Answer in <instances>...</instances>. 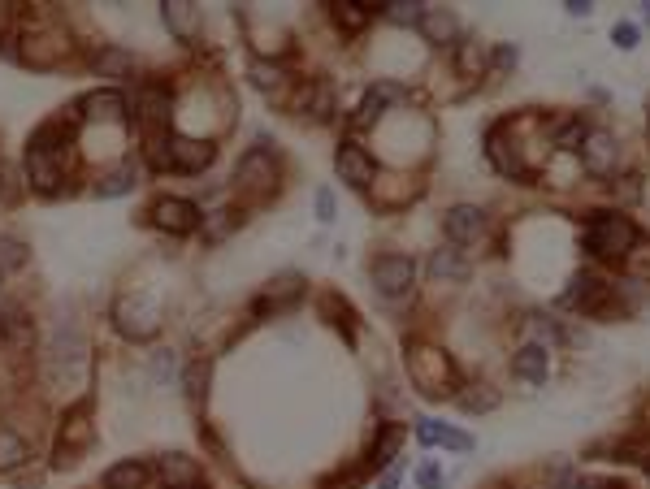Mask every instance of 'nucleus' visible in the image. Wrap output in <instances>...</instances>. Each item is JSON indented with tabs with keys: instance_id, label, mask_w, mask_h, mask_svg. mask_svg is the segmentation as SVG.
Returning a JSON list of instances; mask_svg holds the SVG:
<instances>
[{
	"instance_id": "1",
	"label": "nucleus",
	"mask_w": 650,
	"mask_h": 489,
	"mask_svg": "<svg viewBox=\"0 0 650 489\" xmlns=\"http://www.w3.org/2000/svg\"><path fill=\"white\" fill-rule=\"evenodd\" d=\"M637 243H642V230H637V221L624 217V213H594L590 234H585L590 256L603 260V264H624L633 256Z\"/></svg>"
},
{
	"instance_id": "2",
	"label": "nucleus",
	"mask_w": 650,
	"mask_h": 489,
	"mask_svg": "<svg viewBox=\"0 0 650 489\" xmlns=\"http://www.w3.org/2000/svg\"><path fill=\"white\" fill-rule=\"evenodd\" d=\"M408 364H412V377H416V386H421V394H429V399H447V394H455L451 355H442L438 347H412Z\"/></svg>"
},
{
	"instance_id": "3",
	"label": "nucleus",
	"mask_w": 650,
	"mask_h": 489,
	"mask_svg": "<svg viewBox=\"0 0 650 489\" xmlns=\"http://www.w3.org/2000/svg\"><path fill=\"white\" fill-rule=\"evenodd\" d=\"M234 182H239V191H252V195H269L278 187V161H273L269 148H252L243 152L239 169H234Z\"/></svg>"
},
{
	"instance_id": "4",
	"label": "nucleus",
	"mask_w": 650,
	"mask_h": 489,
	"mask_svg": "<svg viewBox=\"0 0 650 489\" xmlns=\"http://www.w3.org/2000/svg\"><path fill=\"white\" fill-rule=\"evenodd\" d=\"M581 165L590 169L594 178H616V169H620V143L611 130H590V135L581 139Z\"/></svg>"
},
{
	"instance_id": "5",
	"label": "nucleus",
	"mask_w": 650,
	"mask_h": 489,
	"mask_svg": "<svg viewBox=\"0 0 650 489\" xmlns=\"http://www.w3.org/2000/svg\"><path fill=\"white\" fill-rule=\"evenodd\" d=\"M152 226L161 234L182 239V234H191L195 226H200V208H195L191 200H182V195H165V200L152 204Z\"/></svg>"
},
{
	"instance_id": "6",
	"label": "nucleus",
	"mask_w": 650,
	"mask_h": 489,
	"mask_svg": "<svg viewBox=\"0 0 650 489\" xmlns=\"http://www.w3.org/2000/svg\"><path fill=\"white\" fill-rule=\"evenodd\" d=\"M416 282V260L412 256H382L373 264V286H377V295H386V299H399V295H408Z\"/></svg>"
},
{
	"instance_id": "7",
	"label": "nucleus",
	"mask_w": 650,
	"mask_h": 489,
	"mask_svg": "<svg viewBox=\"0 0 650 489\" xmlns=\"http://www.w3.org/2000/svg\"><path fill=\"white\" fill-rule=\"evenodd\" d=\"M334 169H338V178L351 182L356 191H369V187H373V178H377V161L360 148V143H338V152H334Z\"/></svg>"
},
{
	"instance_id": "8",
	"label": "nucleus",
	"mask_w": 650,
	"mask_h": 489,
	"mask_svg": "<svg viewBox=\"0 0 650 489\" xmlns=\"http://www.w3.org/2000/svg\"><path fill=\"white\" fill-rule=\"evenodd\" d=\"M213 161H217V148L208 139H187V135L169 139V169H178V174H204Z\"/></svg>"
},
{
	"instance_id": "9",
	"label": "nucleus",
	"mask_w": 650,
	"mask_h": 489,
	"mask_svg": "<svg viewBox=\"0 0 650 489\" xmlns=\"http://www.w3.org/2000/svg\"><path fill=\"white\" fill-rule=\"evenodd\" d=\"M486 156H490V165L499 169L503 178H516V182H529V178H533L529 165L520 161L512 148H507V122H494V126L486 130Z\"/></svg>"
},
{
	"instance_id": "10",
	"label": "nucleus",
	"mask_w": 650,
	"mask_h": 489,
	"mask_svg": "<svg viewBox=\"0 0 650 489\" xmlns=\"http://www.w3.org/2000/svg\"><path fill=\"white\" fill-rule=\"evenodd\" d=\"M442 230H447V239L455 247H468L486 234V213H481L477 204H455V208H447V217H442Z\"/></svg>"
},
{
	"instance_id": "11",
	"label": "nucleus",
	"mask_w": 650,
	"mask_h": 489,
	"mask_svg": "<svg viewBox=\"0 0 650 489\" xmlns=\"http://www.w3.org/2000/svg\"><path fill=\"white\" fill-rule=\"evenodd\" d=\"M26 178L39 195H57L61 182H65V169H61V156H48L39 148H26Z\"/></svg>"
},
{
	"instance_id": "12",
	"label": "nucleus",
	"mask_w": 650,
	"mask_h": 489,
	"mask_svg": "<svg viewBox=\"0 0 650 489\" xmlns=\"http://www.w3.org/2000/svg\"><path fill=\"white\" fill-rule=\"evenodd\" d=\"M78 109L91 122H122L126 117V96L117 87H100V91H87L83 100H78Z\"/></svg>"
},
{
	"instance_id": "13",
	"label": "nucleus",
	"mask_w": 650,
	"mask_h": 489,
	"mask_svg": "<svg viewBox=\"0 0 650 489\" xmlns=\"http://www.w3.org/2000/svg\"><path fill=\"white\" fill-rule=\"evenodd\" d=\"M416 31H421L425 44H434V48H451L455 44V35H460V22H455V13L451 9H429L421 13V22H416Z\"/></svg>"
},
{
	"instance_id": "14",
	"label": "nucleus",
	"mask_w": 650,
	"mask_h": 489,
	"mask_svg": "<svg viewBox=\"0 0 650 489\" xmlns=\"http://www.w3.org/2000/svg\"><path fill=\"white\" fill-rule=\"evenodd\" d=\"M156 477H161L169 489H200V464L191 455H161L156 459Z\"/></svg>"
},
{
	"instance_id": "15",
	"label": "nucleus",
	"mask_w": 650,
	"mask_h": 489,
	"mask_svg": "<svg viewBox=\"0 0 650 489\" xmlns=\"http://www.w3.org/2000/svg\"><path fill=\"white\" fill-rule=\"evenodd\" d=\"M169 113H174V91L165 83H148L139 91V122L143 126H165Z\"/></svg>"
},
{
	"instance_id": "16",
	"label": "nucleus",
	"mask_w": 650,
	"mask_h": 489,
	"mask_svg": "<svg viewBox=\"0 0 650 489\" xmlns=\"http://www.w3.org/2000/svg\"><path fill=\"white\" fill-rule=\"evenodd\" d=\"M403 438H408V429H403V425H382V429H377V438H373V446H369V455H364V468H390V464H399Z\"/></svg>"
},
{
	"instance_id": "17",
	"label": "nucleus",
	"mask_w": 650,
	"mask_h": 489,
	"mask_svg": "<svg viewBox=\"0 0 650 489\" xmlns=\"http://www.w3.org/2000/svg\"><path fill=\"white\" fill-rule=\"evenodd\" d=\"M148 481H152V468L143 464V459H117L100 477L104 489H148Z\"/></svg>"
},
{
	"instance_id": "18",
	"label": "nucleus",
	"mask_w": 650,
	"mask_h": 489,
	"mask_svg": "<svg viewBox=\"0 0 650 489\" xmlns=\"http://www.w3.org/2000/svg\"><path fill=\"white\" fill-rule=\"evenodd\" d=\"M512 368H516L520 381H529V386H542V381H546V368H551V355H546L542 342H525V347L516 351Z\"/></svg>"
},
{
	"instance_id": "19",
	"label": "nucleus",
	"mask_w": 650,
	"mask_h": 489,
	"mask_svg": "<svg viewBox=\"0 0 650 489\" xmlns=\"http://www.w3.org/2000/svg\"><path fill=\"white\" fill-rule=\"evenodd\" d=\"M295 109L304 117H317V122H330V117H334V91H330V83H304V87H299Z\"/></svg>"
},
{
	"instance_id": "20",
	"label": "nucleus",
	"mask_w": 650,
	"mask_h": 489,
	"mask_svg": "<svg viewBox=\"0 0 650 489\" xmlns=\"http://www.w3.org/2000/svg\"><path fill=\"white\" fill-rule=\"evenodd\" d=\"M91 70L104 74V78H130L135 74V52H126L117 44H104L96 57H91Z\"/></svg>"
},
{
	"instance_id": "21",
	"label": "nucleus",
	"mask_w": 650,
	"mask_h": 489,
	"mask_svg": "<svg viewBox=\"0 0 650 489\" xmlns=\"http://www.w3.org/2000/svg\"><path fill=\"white\" fill-rule=\"evenodd\" d=\"M208 381H213V360H191L187 368H182V394H187L191 407H204Z\"/></svg>"
},
{
	"instance_id": "22",
	"label": "nucleus",
	"mask_w": 650,
	"mask_h": 489,
	"mask_svg": "<svg viewBox=\"0 0 650 489\" xmlns=\"http://www.w3.org/2000/svg\"><path fill=\"white\" fill-rule=\"evenodd\" d=\"M161 18H165V26L174 31L178 39H195V26H200V9L195 5H187V0H169V5H161Z\"/></svg>"
},
{
	"instance_id": "23",
	"label": "nucleus",
	"mask_w": 650,
	"mask_h": 489,
	"mask_svg": "<svg viewBox=\"0 0 650 489\" xmlns=\"http://www.w3.org/2000/svg\"><path fill=\"white\" fill-rule=\"evenodd\" d=\"M429 273H434L438 282H464V277H468V260L460 256V251L442 247V251L429 256Z\"/></svg>"
},
{
	"instance_id": "24",
	"label": "nucleus",
	"mask_w": 650,
	"mask_h": 489,
	"mask_svg": "<svg viewBox=\"0 0 650 489\" xmlns=\"http://www.w3.org/2000/svg\"><path fill=\"white\" fill-rule=\"evenodd\" d=\"M26 459H31L26 442H22L13 429H0V472H18Z\"/></svg>"
},
{
	"instance_id": "25",
	"label": "nucleus",
	"mask_w": 650,
	"mask_h": 489,
	"mask_svg": "<svg viewBox=\"0 0 650 489\" xmlns=\"http://www.w3.org/2000/svg\"><path fill=\"white\" fill-rule=\"evenodd\" d=\"M382 113H386V96H382V87L373 83L369 91H364V100H360L356 117H351V126H356V130H369V126H373Z\"/></svg>"
},
{
	"instance_id": "26",
	"label": "nucleus",
	"mask_w": 650,
	"mask_h": 489,
	"mask_svg": "<svg viewBox=\"0 0 650 489\" xmlns=\"http://www.w3.org/2000/svg\"><path fill=\"white\" fill-rule=\"evenodd\" d=\"M373 18V5H356V0H347V5H334V22L343 26L347 35H360L364 26Z\"/></svg>"
},
{
	"instance_id": "27",
	"label": "nucleus",
	"mask_w": 650,
	"mask_h": 489,
	"mask_svg": "<svg viewBox=\"0 0 650 489\" xmlns=\"http://www.w3.org/2000/svg\"><path fill=\"white\" fill-rule=\"evenodd\" d=\"M252 87L256 91H265V96H273V91H278L282 83H286V70L282 65H273V61H252Z\"/></svg>"
},
{
	"instance_id": "28",
	"label": "nucleus",
	"mask_w": 650,
	"mask_h": 489,
	"mask_svg": "<svg viewBox=\"0 0 650 489\" xmlns=\"http://www.w3.org/2000/svg\"><path fill=\"white\" fill-rule=\"evenodd\" d=\"M455 403H460L464 412H490V407H499V394L490 386H468V390H455Z\"/></svg>"
},
{
	"instance_id": "29",
	"label": "nucleus",
	"mask_w": 650,
	"mask_h": 489,
	"mask_svg": "<svg viewBox=\"0 0 650 489\" xmlns=\"http://www.w3.org/2000/svg\"><path fill=\"white\" fill-rule=\"evenodd\" d=\"M382 13L395 26H416V22H421V13H425V5H416V0H390V5H382Z\"/></svg>"
},
{
	"instance_id": "30",
	"label": "nucleus",
	"mask_w": 650,
	"mask_h": 489,
	"mask_svg": "<svg viewBox=\"0 0 650 489\" xmlns=\"http://www.w3.org/2000/svg\"><path fill=\"white\" fill-rule=\"evenodd\" d=\"M455 61H460V70L468 74V78H477L481 70H486V44H460V52H455Z\"/></svg>"
},
{
	"instance_id": "31",
	"label": "nucleus",
	"mask_w": 650,
	"mask_h": 489,
	"mask_svg": "<svg viewBox=\"0 0 650 489\" xmlns=\"http://www.w3.org/2000/svg\"><path fill=\"white\" fill-rule=\"evenodd\" d=\"M130 187H135V182H130V169H122V174L100 178L96 182V195H100V200H117V195H130Z\"/></svg>"
},
{
	"instance_id": "32",
	"label": "nucleus",
	"mask_w": 650,
	"mask_h": 489,
	"mask_svg": "<svg viewBox=\"0 0 650 489\" xmlns=\"http://www.w3.org/2000/svg\"><path fill=\"white\" fill-rule=\"evenodd\" d=\"M239 213H234V208H221V213H213V221H208V239H213V243H221V239H226V234L234 230V226H239Z\"/></svg>"
},
{
	"instance_id": "33",
	"label": "nucleus",
	"mask_w": 650,
	"mask_h": 489,
	"mask_svg": "<svg viewBox=\"0 0 650 489\" xmlns=\"http://www.w3.org/2000/svg\"><path fill=\"white\" fill-rule=\"evenodd\" d=\"M26 264V243L22 239H0V269H22Z\"/></svg>"
},
{
	"instance_id": "34",
	"label": "nucleus",
	"mask_w": 650,
	"mask_h": 489,
	"mask_svg": "<svg viewBox=\"0 0 650 489\" xmlns=\"http://www.w3.org/2000/svg\"><path fill=\"white\" fill-rule=\"evenodd\" d=\"M585 135H590V130H585L581 122H564V126L555 130V148H568V152H572V148H581Z\"/></svg>"
},
{
	"instance_id": "35",
	"label": "nucleus",
	"mask_w": 650,
	"mask_h": 489,
	"mask_svg": "<svg viewBox=\"0 0 650 489\" xmlns=\"http://www.w3.org/2000/svg\"><path fill=\"white\" fill-rule=\"evenodd\" d=\"M442 429H447V425H442V420H434V416L416 420V442H421V446H438L442 442Z\"/></svg>"
},
{
	"instance_id": "36",
	"label": "nucleus",
	"mask_w": 650,
	"mask_h": 489,
	"mask_svg": "<svg viewBox=\"0 0 650 489\" xmlns=\"http://www.w3.org/2000/svg\"><path fill=\"white\" fill-rule=\"evenodd\" d=\"M611 44L624 48V52L637 48V22H616V26H611Z\"/></svg>"
},
{
	"instance_id": "37",
	"label": "nucleus",
	"mask_w": 650,
	"mask_h": 489,
	"mask_svg": "<svg viewBox=\"0 0 650 489\" xmlns=\"http://www.w3.org/2000/svg\"><path fill=\"white\" fill-rule=\"evenodd\" d=\"M364 472H369V468H364V464H360V468H351V472L343 468V472H338V477H330V481H325L321 489H356V485L364 481Z\"/></svg>"
},
{
	"instance_id": "38",
	"label": "nucleus",
	"mask_w": 650,
	"mask_h": 489,
	"mask_svg": "<svg viewBox=\"0 0 650 489\" xmlns=\"http://www.w3.org/2000/svg\"><path fill=\"white\" fill-rule=\"evenodd\" d=\"M616 195H620L624 204H637V200H642V178H637V174L616 178Z\"/></svg>"
},
{
	"instance_id": "39",
	"label": "nucleus",
	"mask_w": 650,
	"mask_h": 489,
	"mask_svg": "<svg viewBox=\"0 0 650 489\" xmlns=\"http://www.w3.org/2000/svg\"><path fill=\"white\" fill-rule=\"evenodd\" d=\"M148 165H152V169H169V139H165V135H156V139L148 143Z\"/></svg>"
},
{
	"instance_id": "40",
	"label": "nucleus",
	"mask_w": 650,
	"mask_h": 489,
	"mask_svg": "<svg viewBox=\"0 0 650 489\" xmlns=\"http://www.w3.org/2000/svg\"><path fill=\"white\" fill-rule=\"evenodd\" d=\"M442 446H451V451H460V455H464V451H473L477 442L468 438V433H460V429H451V425H447V429H442Z\"/></svg>"
},
{
	"instance_id": "41",
	"label": "nucleus",
	"mask_w": 650,
	"mask_h": 489,
	"mask_svg": "<svg viewBox=\"0 0 650 489\" xmlns=\"http://www.w3.org/2000/svg\"><path fill=\"white\" fill-rule=\"evenodd\" d=\"M416 485H421V489H442V472H438L434 464L416 468Z\"/></svg>"
},
{
	"instance_id": "42",
	"label": "nucleus",
	"mask_w": 650,
	"mask_h": 489,
	"mask_svg": "<svg viewBox=\"0 0 650 489\" xmlns=\"http://www.w3.org/2000/svg\"><path fill=\"white\" fill-rule=\"evenodd\" d=\"M317 217H321V221H334V191H330V187L317 191Z\"/></svg>"
},
{
	"instance_id": "43",
	"label": "nucleus",
	"mask_w": 650,
	"mask_h": 489,
	"mask_svg": "<svg viewBox=\"0 0 650 489\" xmlns=\"http://www.w3.org/2000/svg\"><path fill=\"white\" fill-rule=\"evenodd\" d=\"M494 65H499V70H512V65H516V48L503 44L499 52H494Z\"/></svg>"
},
{
	"instance_id": "44",
	"label": "nucleus",
	"mask_w": 650,
	"mask_h": 489,
	"mask_svg": "<svg viewBox=\"0 0 650 489\" xmlns=\"http://www.w3.org/2000/svg\"><path fill=\"white\" fill-rule=\"evenodd\" d=\"M564 9L572 13V18H590V13H594V5H590V0H568Z\"/></svg>"
},
{
	"instance_id": "45",
	"label": "nucleus",
	"mask_w": 650,
	"mask_h": 489,
	"mask_svg": "<svg viewBox=\"0 0 650 489\" xmlns=\"http://www.w3.org/2000/svg\"><path fill=\"white\" fill-rule=\"evenodd\" d=\"M555 489H585V481H577L572 472H559V485Z\"/></svg>"
},
{
	"instance_id": "46",
	"label": "nucleus",
	"mask_w": 650,
	"mask_h": 489,
	"mask_svg": "<svg viewBox=\"0 0 650 489\" xmlns=\"http://www.w3.org/2000/svg\"><path fill=\"white\" fill-rule=\"evenodd\" d=\"M585 489H629V485H624V481H616V477H611V481H598V485H585Z\"/></svg>"
},
{
	"instance_id": "47",
	"label": "nucleus",
	"mask_w": 650,
	"mask_h": 489,
	"mask_svg": "<svg viewBox=\"0 0 650 489\" xmlns=\"http://www.w3.org/2000/svg\"><path fill=\"white\" fill-rule=\"evenodd\" d=\"M0 195H5V169H0Z\"/></svg>"
},
{
	"instance_id": "48",
	"label": "nucleus",
	"mask_w": 650,
	"mask_h": 489,
	"mask_svg": "<svg viewBox=\"0 0 650 489\" xmlns=\"http://www.w3.org/2000/svg\"><path fill=\"white\" fill-rule=\"evenodd\" d=\"M642 468H646V477H650V455H646V459H642Z\"/></svg>"
},
{
	"instance_id": "49",
	"label": "nucleus",
	"mask_w": 650,
	"mask_h": 489,
	"mask_svg": "<svg viewBox=\"0 0 650 489\" xmlns=\"http://www.w3.org/2000/svg\"><path fill=\"white\" fill-rule=\"evenodd\" d=\"M646 22H650V5H646Z\"/></svg>"
},
{
	"instance_id": "50",
	"label": "nucleus",
	"mask_w": 650,
	"mask_h": 489,
	"mask_svg": "<svg viewBox=\"0 0 650 489\" xmlns=\"http://www.w3.org/2000/svg\"><path fill=\"white\" fill-rule=\"evenodd\" d=\"M0 286H5V277H0Z\"/></svg>"
},
{
	"instance_id": "51",
	"label": "nucleus",
	"mask_w": 650,
	"mask_h": 489,
	"mask_svg": "<svg viewBox=\"0 0 650 489\" xmlns=\"http://www.w3.org/2000/svg\"><path fill=\"white\" fill-rule=\"evenodd\" d=\"M646 109H650V104H646Z\"/></svg>"
}]
</instances>
